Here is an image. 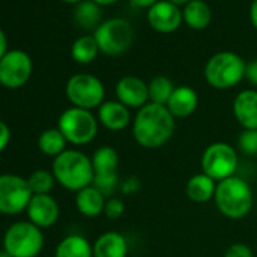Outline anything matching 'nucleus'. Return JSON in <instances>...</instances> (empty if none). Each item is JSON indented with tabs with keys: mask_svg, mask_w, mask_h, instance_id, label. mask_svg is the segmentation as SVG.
<instances>
[{
	"mask_svg": "<svg viewBox=\"0 0 257 257\" xmlns=\"http://www.w3.org/2000/svg\"><path fill=\"white\" fill-rule=\"evenodd\" d=\"M176 132V118L167 106L147 103L137 110L132 121V134L138 146L147 150H158L168 144Z\"/></svg>",
	"mask_w": 257,
	"mask_h": 257,
	"instance_id": "1",
	"label": "nucleus"
},
{
	"mask_svg": "<svg viewBox=\"0 0 257 257\" xmlns=\"http://www.w3.org/2000/svg\"><path fill=\"white\" fill-rule=\"evenodd\" d=\"M52 173L56 183L73 192H79L80 189L91 186L94 182L91 158L74 149H67L62 155L53 159Z\"/></svg>",
	"mask_w": 257,
	"mask_h": 257,
	"instance_id": "2",
	"label": "nucleus"
},
{
	"mask_svg": "<svg viewBox=\"0 0 257 257\" xmlns=\"http://www.w3.org/2000/svg\"><path fill=\"white\" fill-rule=\"evenodd\" d=\"M213 201L222 216L236 221L245 218L251 212L254 206V194L246 180L233 176L218 182Z\"/></svg>",
	"mask_w": 257,
	"mask_h": 257,
	"instance_id": "3",
	"label": "nucleus"
},
{
	"mask_svg": "<svg viewBox=\"0 0 257 257\" xmlns=\"http://www.w3.org/2000/svg\"><path fill=\"white\" fill-rule=\"evenodd\" d=\"M246 62L234 52H218L204 67V79L215 89H231L245 79Z\"/></svg>",
	"mask_w": 257,
	"mask_h": 257,
	"instance_id": "4",
	"label": "nucleus"
},
{
	"mask_svg": "<svg viewBox=\"0 0 257 257\" xmlns=\"http://www.w3.org/2000/svg\"><path fill=\"white\" fill-rule=\"evenodd\" d=\"M58 128L62 132L68 144L86 146L97 137L98 119L92 110L71 106L59 115Z\"/></svg>",
	"mask_w": 257,
	"mask_h": 257,
	"instance_id": "5",
	"label": "nucleus"
},
{
	"mask_svg": "<svg viewBox=\"0 0 257 257\" xmlns=\"http://www.w3.org/2000/svg\"><path fill=\"white\" fill-rule=\"evenodd\" d=\"M201 173L207 174L216 183L236 176L239 155L233 146L224 141L209 144L201 155Z\"/></svg>",
	"mask_w": 257,
	"mask_h": 257,
	"instance_id": "6",
	"label": "nucleus"
},
{
	"mask_svg": "<svg viewBox=\"0 0 257 257\" xmlns=\"http://www.w3.org/2000/svg\"><path fill=\"white\" fill-rule=\"evenodd\" d=\"M44 246V234L31 221L14 222L4 236V249L13 257H37Z\"/></svg>",
	"mask_w": 257,
	"mask_h": 257,
	"instance_id": "7",
	"label": "nucleus"
},
{
	"mask_svg": "<svg viewBox=\"0 0 257 257\" xmlns=\"http://www.w3.org/2000/svg\"><path fill=\"white\" fill-rule=\"evenodd\" d=\"M65 94L74 107L92 110L98 109L106 100V89L103 82L94 74L79 73L68 79L65 85Z\"/></svg>",
	"mask_w": 257,
	"mask_h": 257,
	"instance_id": "8",
	"label": "nucleus"
},
{
	"mask_svg": "<svg viewBox=\"0 0 257 257\" xmlns=\"http://www.w3.org/2000/svg\"><path fill=\"white\" fill-rule=\"evenodd\" d=\"M94 38L101 53L107 56H118L132 46L135 32L127 20L110 19L101 22V25L94 31Z\"/></svg>",
	"mask_w": 257,
	"mask_h": 257,
	"instance_id": "9",
	"label": "nucleus"
},
{
	"mask_svg": "<svg viewBox=\"0 0 257 257\" xmlns=\"http://www.w3.org/2000/svg\"><path fill=\"white\" fill-rule=\"evenodd\" d=\"M34 192L23 179L16 174H0V213L17 215L28 209Z\"/></svg>",
	"mask_w": 257,
	"mask_h": 257,
	"instance_id": "10",
	"label": "nucleus"
},
{
	"mask_svg": "<svg viewBox=\"0 0 257 257\" xmlns=\"http://www.w3.org/2000/svg\"><path fill=\"white\" fill-rule=\"evenodd\" d=\"M94 168V182L92 185L106 197L113 195L118 186V167H119V155L110 146L98 147L92 158Z\"/></svg>",
	"mask_w": 257,
	"mask_h": 257,
	"instance_id": "11",
	"label": "nucleus"
},
{
	"mask_svg": "<svg viewBox=\"0 0 257 257\" xmlns=\"http://www.w3.org/2000/svg\"><path fill=\"white\" fill-rule=\"evenodd\" d=\"M34 64L31 56L23 50H8L0 59V85L17 89L28 83L32 76Z\"/></svg>",
	"mask_w": 257,
	"mask_h": 257,
	"instance_id": "12",
	"label": "nucleus"
},
{
	"mask_svg": "<svg viewBox=\"0 0 257 257\" xmlns=\"http://www.w3.org/2000/svg\"><path fill=\"white\" fill-rule=\"evenodd\" d=\"M115 95L119 103L128 109L140 110L147 103L149 98V83L137 76H124L115 85Z\"/></svg>",
	"mask_w": 257,
	"mask_h": 257,
	"instance_id": "13",
	"label": "nucleus"
},
{
	"mask_svg": "<svg viewBox=\"0 0 257 257\" xmlns=\"http://www.w3.org/2000/svg\"><path fill=\"white\" fill-rule=\"evenodd\" d=\"M147 20L156 32L173 34L180 28L183 22V13L177 5L168 0H159L152 8H149Z\"/></svg>",
	"mask_w": 257,
	"mask_h": 257,
	"instance_id": "14",
	"label": "nucleus"
},
{
	"mask_svg": "<svg viewBox=\"0 0 257 257\" xmlns=\"http://www.w3.org/2000/svg\"><path fill=\"white\" fill-rule=\"evenodd\" d=\"M26 212L29 221L40 228H49L59 219V204L49 194L34 195Z\"/></svg>",
	"mask_w": 257,
	"mask_h": 257,
	"instance_id": "15",
	"label": "nucleus"
},
{
	"mask_svg": "<svg viewBox=\"0 0 257 257\" xmlns=\"http://www.w3.org/2000/svg\"><path fill=\"white\" fill-rule=\"evenodd\" d=\"M97 119L100 125L110 132H121L134 121L131 109L125 107L118 100H106L97 109Z\"/></svg>",
	"mask_w": 257,
	"mask_h": 257,
	"instance_id": "16",
	"label": "nucleus"
},
{
	"mask_svg": "<svg viewBox=\"0 0 257 257\" xmlns=\"http://www.w3.org/2000/svg\"><path fill=\"white\" fill-rule=\"evenodd\" d=\"M231 110L242 128H257V89H243L237 92Z\"/></svg>",
	"mask_w": 257,
	"mask_h": 257,
	"instance_id": "17",
	"label": "nucleus"
},
{
	"mask_svg": "<svg viewBox=\"0 0 257 257\" xmlns=\"http://www.w3.org/2000/svg\"><path fill=\"white\" fill-rule=\"evenodd\" d=\"M92 252L94 257H127L128 242L122 233L109 230L94 240Z\"/></svg>",
	"mask_w": 257,
	"mask_h": 257,
	"instance_id": "18",
	"label": "nucleus"
},
{
	"mask_svg": "<svg viewBox=\"0 0 257 257\" xmlns=\"http://www.w3.org/2000/svg\"><path fill=\"white\" fill-rule=\"evenodd\" d=\"M165 106L176 119L188 118L198 107V94L194 88H191L188 85L176 86L174 92L171 94V97Z\"/></svg>",
	"mask_w": 257,
	"mask_h": 257,
	"instance_id": "19",
	"label": "nucleus"
},
{
	"mask_svg": "<svg viewBox=\"0 0 257 257\" xmlns=\"http://www.w3.org/2000/svg\"><path fill=\"white\" fill-rule=\"evenodd\" d=\"M106 197L94 186H86L76 192L74 197V204L79 213H82L86 218H97L103 215L104 212V204H106Z\"/></svg>",
	"mask_w": 257,
	"mask_h": 257,
	"instance_id": "20",
	"label": "nucleus"
},
{
	"mask_svg": "<svg viewBox=\"0 0 257 257\" xmlns=\"http://www.w3.org/2000/svg\"><path fill=\"white\" fill-rule=\"evenodd\" d=\"M216 185L218 183L213 179H210L207 174L197 173L186 182L185 192L191 201L197 204H204L213 200L215 192H216Z\"/></svg>",
	"mask_w": 257,
	"mask_h": 257,
	"instance_id": "21",
	"label": "nucleus"
},
{
	"mask_svg": "<svg viewBox=\"0 0 257 257\" xmlns=\"http://www.w3.org/2000/svg\"><path fill=\"white\" fill-rule=\"evenodd\" d=\"M55 257H94L92 243L82 234H68L58 243Z\"/></svg>",
	"mask_w": 257,
	"mask_h": 257,
	"instance_id": "22",
	"label": "nucleus"
},
{
	"mask_svg": "<svg viewBox=\"0 0 257 257\" xmlns=\"http://www.w3.org/2000/svg\"><path fill=\"white\" fill-rule=\"evenodd\" d=\"M183 22L195 31H201L210 25L212 11L204 0H191L183 8Z\"/></svg>",
	"mask_w": 257,
	"mask_h": 257,
	"instance_id": "23",
	"label": "nucleus"
},
{
	"mask_svg": "<svg viewBox=\"0 0 257 257\" xmlns=\"http://www.w3.org/2000/svg\"><path fill=\"white\" fill-rule=\"evenodd\" d=\"M101 10L92 0H82L74 8V22L83 29H97L101 22Z\"/></svg>",
	"mask_w": 257,
	"mask_h": 257,
	"instance_id": "24",
	"label": "nucleus"
},
{
	"mask_svg": "<svg viewBox=\"0 0 257 257\" xmlns=\"http://www.w3.org/2000/svg\"><path fill=\"white\" fill-rule=\"evenodd\" d=\"M67 140L62 135L59 128H47V131L41 132L38 138V149L46 155L52 158H58L67 150Z\"/></svg>",
	"mask_w": 257,
	"mask_h": 257,
	"instance_id": "25",
	"label": "nucleus"
},
{
	"mask_svg": "<svg viewBox=\"0 0 257 257\" xmlns=\"http://www.w3.org/2000/svg\"><path fill=\"white\" fill-rule=\"evenodd\" d=\"M98 52L100 49L94 35L79 37L71 46V56L77 64H91L97 58Z\"/></svg>",
	"mask_w": 257,
	"mask_h": 257,
	"instance_id": "26",
	"label": "nucleus"
},
{
	"mask_svg": "<svg viewBox=\"0 0 257 257\" xmlns=\"http://www.w3.org/2000/svg\"><path fill=\"white\" fill-rule=\"evenodd\" d=\"M176 85L174 82L164 74H158L155 76L150 82H149V98L150 103H156V104H162L165 106L171 97V94L174 92Z\"/></svg>",
	"mask_w": 257,
	"mask_h": 257,
	"instance_id": "27",
	"label": "nucleus"
},
{
	"mask_svg": "<svg viewBox=\"0 0 257 257\" xmlns=\"http://www.w3.org/2000/svg\"><path fill=\"white\" fill-rule=\"evenodd\" d=\"M28 183L34 192V195H41V194H50L53 189L56 179L52 171L47 170H37L28 177Z\"/></svg>",
	"mask_w": 257,
	"mask_h": 257,
	"instance_id": "28",
	"label": "nucleus"
},
{
	"mask_svg": "<svg viewBox=\"0 0 257 257\" xmlns=\"http://www.w3.org/2000/svg\"><path fill=\"white\" fill-rule=\"evenodd\" d=\"M237 147L243 155L257 158V128H242Z\"/></svg>",
	"mask_w": 257,
	"mask_h": 257,
	"instance_id": "29",
	"label": "nucleus"
},
{
	"mask_svg": "<svg viewBox=\"0 0 257 257\" xmlns=\"http://www.w3.org/2000/svg\"><path fill=\"white\" fill-rule=\"evenodd\" d=\"M124 210H125L124 201L118 197H110L106 200L103 215L109 219H119L124 215Z\"/></svg>",
	"mask_w": 257,
	"mask_h": 257,
	"instance_id": "30",
	"label": "nucleus"
},
{
	"mask_svg": "<svg viewBox=\"0 0 257 257\" xmlns=\"http://www.w3.org/2000/svg\"><path fill=\"white\" fill-rule=\"evenodd\" d=\"M224 257H254V252L249 245L243 242H234L225 249Z\"/></svg>",
	"mask_w": 257,
	"mask_h": 257,
	"instance_id": "31",
	"label": "nucleus"
},
{
	"mask_svg": "<svg viewBox=\"0 0 257 257\" xmlns=\"http://www.w3.org/2000/svg\"><path fill=\"white\" fill-rule=\"evenodd\" d=\"M11 141V131L5 121L0 119V152H4Z\"/></svg>",
	"mask_w": 257,
	"mask_h": 257,
	"instance_id": "32",
	"label": "nucleus"
},
{
	"mask_svg": "<svg viewBox=\"0 0 257 257\" xmlns=\"http://www.w3.org/2000/svg\"><path fill=\"white\" fill-rule=\"evenodd\" d=\"M245 79L252 86H257V59H252V61L246 62V67H245Z\"/></svg>",
	"mask_w": 257,
	"mask_h": 257,
	"instance_id": "33",
	"label": "nucleus"
},
{
	"mask_svg": "<svg viewBox=\"0 0 257 257\" xmlns=\"http://www.w3.org/2000/svg\"><path fill=\"white\" fill-rule=\"evenodd\" d=\"M7 53H8V40H7L5 32L0 29V59H2Z\"/></svg>",
	"mask_w": 257,
	"mask_h": 257,
	"instance_id": "34",
	"label": "nucleus"
},
{
	"mask_svg": "<svg viewBox=\"0 0 257 257\" xmlns=\"http://www.w3.org/2000/svg\"><path fill=\"white\" fill-rule=\"evenodd\" d=\"M159 0H131V4L137 8H152Z\"/></svg>",
	"mask_w": 257,
	"mask_h": 257,
	"instance_id": "35",
	"label": "nucleus"
},
{
	"mask_svg": "<svg viewBox=\"0 0 257 257\" xmlns=\"http://www.w3.org/2000/svg\"><path fill=\"white\" fill-rule=\"evenodd\" d=\"M249 20L251 25L257 29V0H252L249 7Z\"/></svg>",
	"mask_w": 257,
	"mask_h": 257,
	"instance_id": "36",
	"label": "nucleus"
},
{
	"mask_svg": "<svg viewBox=\"0 0 257 257\" xmlns=\"http://www.w3.org/2000/svg\"><path fill=\"white\" fill-rule=\"evenodd\" d=\"M92 2H95L100 7H106V5H112V4L118 2V0H92Z\"/></svg>",
	"mask_w": 257,
	"mask_h": 257,
	"instance_id": "37",
	"label": "nucleus"
},
{
	"mask_svg": "<svg viewBox=\"0 0 257 257\" xmlns=\"http://www.w3.org/2000/svg\"><path fill=\"white\" fill-rule=\"evenodd\" d=\"M168 2H171V4H174V5H177V7H180V5H186V4H189L191 0H168Z\"/></svg>",
	"mask_w": 257,
	"mask_h": 257,
	"instance_id": "38",
	"label": "nucleus"
},
{
	"mask_svg": "<svg viewBox=\"0 0 257 257\" xmlns=\"http://www.w3.org/2000/svg\"><path fill=\"white\" fill-rule=\"evenodd\" d=\"M0 257H13L10 252H7L5 249H2V251H0Z\"/></svg>",
	"mask_w": 257,
	"mask_h": 257,
	"instance_id": "39",
	"label": "nucleus"
},
{
	"mask_svg": "<svg viewBox=\"0 0 257 257\" xmlns=\"http://www.w3.org/2000/svg\"><path fill=\"white\" fill-rule=\"evenodd\" d=\"M62 2H65V4H80L82 0H62Z\"/></svg>",
	"mask_w": 257,
	"mask_h": 257,
	"instance_id": "40",
	"label": "nucleus"
}]
</instances>
